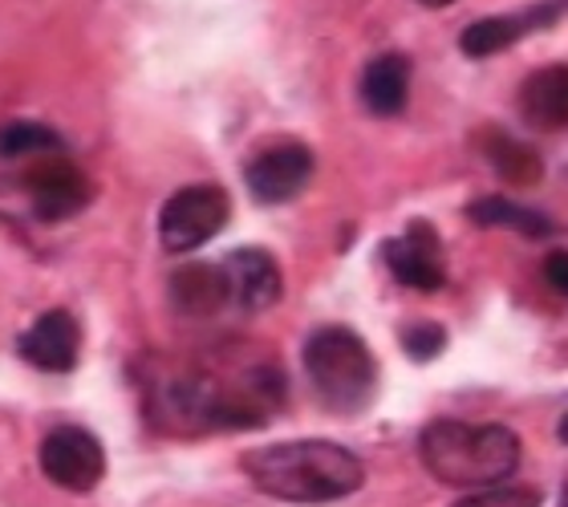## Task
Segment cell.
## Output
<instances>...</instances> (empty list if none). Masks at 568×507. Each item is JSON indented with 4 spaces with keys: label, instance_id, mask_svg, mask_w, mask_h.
<instances>
[{
    "label": "cell",
    "instance_id": "5",
    "mask_svg": "<svg viewBox=\"0 0 568 507\" xmlns=\"http://www.w3.org/2000/svg\"><path fill=\"white\" fill-rule=\"evenodd\" d=\"M41 471L49 484L65 491H94L98 479L106 475V450L85 426H58L41 443Z\"/></svg>",
    "mask_w": 568,
    "mask_h": 507
},
{
    "label": "cell",
    "instance_id": "22",
    "mask_svg": "<svg viewBox=\"0 0 568 507\" xmlns=\"http://www.w3.org/2000/svg\"><path fill=\"white\" fill-rule=\"evenodd\" d=\"M560 443H568V414L560 418Z\"/></svg>",
    "mask_w": 568,
    "mask_h": 507
},
{
    "label": "cell",
    "instance_id": "6",
    "mask_svg": "<svg viewBox=\"0 0 568 507\" xmlns=\"http://www.w3.org/2000/svg\"><path fill=\"white\" fill-rule=\"evenodd\" d=\"M24 191H29V203H33V215L37 220H45V224H61V220H70L78 215L90 203V179L70 163V159H45V163H37L29 175H24Z\"/></svg>",
    "mask_w": 568,
    "mask_h": 507
},
{
    "label": "cell",
    "instance_id": "1",
    "mask_svg": "<svg viewBox=\"0 0 568 507\" xmlns=\"http://www.w3.org/2000/svg\"><path fill=\"white\" fill-rule=\"evenodd\" d=\"M244 475L256 491L284 504H333L366 484V467L354 450L325 438L273 443L244 455Z\"/></svg>",
    "mask_w": 568,
    "mask_h": 507
},
{
    "label": "cell",
    "instance_id": "17",
    "mask_svg": "<svg viewBox=\"0 0 568 507\" xmlns=\"http://www.w3.org/2000/svg\"><path fill=\"white\" fill-rule=\"evenodd\" d=\"M61 134L45 122H9L0 126V154L4 159H37V154H58Z\"/></svg>",
    "mask_w": 568,
    "mask_h": 507
},
{
    "label": "cell",
    "instance_id": "13",
    "mask_svg": "<svg viewBox=\"0 0 568 507\" xmlns=\"http://www.w3.org/2000/svg\"><path fill=\"white\" fill-rule=\"evenodd\" d=\"M171 301L183 313H191V317H212L224 305H232L227 301L224 264H200V260H191V264L175 268V276H171Z\"/></svg>",
    "mask_w": 568,
    "mask_h": 507
},
{
    "label": "cell",
    "instance_id": "18",
    "mask_svg": "<svg viewBox=\"0 0 568 507\" xmlns=\"http://www.w3.org/2000/svg\"><path fill=\"white\" fill-rule=\"evenodd\" d=\"M450 507H540V487H479L471 496H463L459 504Z\"/></svg>",
    "mask_w": 568,
    "mask_h": 507
},
{
    "label": "cell",
    "instance_id": "21",
    "mask_svg": "<svg viewBox=\"0 0 568 507\" xmlns=\"http://www.w3.org/2000/svg\"><path fill=\"white\" fill-rule=\"evenodd\" d=\"M418 4H426V9H447L450 0H418Z\"/></svg>",
    "mask_w": 568,
    "mask_h": 507
},
{
    "label": "cell",
    "instance_id": "11",
    "mask_svg": "<svg viewBox=\"0 0 568 507\" xmlns=\"http://www.w3.org/2000/svg\"><path fill=\"white\" fill-rule=\"evenodd\" d=\"M78 354H82V329L70 313H45L29 325V333L21 337V357L29 366L45 369V374H65V369L78 366Z\"/></svg>",
    "mask_w": 568,
    "mask_h": 507
},
{
    "label": "cell",
    "instance_id": "19",
    "mask_svg": "<svg viewBox=\"0 0 568 507\" xmlns=\"http://www.w3.org/2000/svg\"><path fill=\"white\" fill-rule=\"evenodd\" d=\"M403 345H406V354L415 357V362H430V357L443 354L447 333H443V325H435V321H415V325L403 333Z\"/></svg>",
    "mask_w": 568,
    "mask_h": 507
},
{
    "label": "cell",
    "instance_id": "16",
    "mask_svg": "<svg viewBox=\"0 0 568 507\" xmlns=\"http://www.w3.org/2000/svg\"><path fill=\"white\" fill-rule=\"evenodd\" d=\"M471 215V224L479 227H511V232H524V236H548L552 227L540 212H528L520 203L504 200V195H484V200H475L467 207Z\"/></svg>",
    "mask_w": 568,
    "mask_h": 507
},
{
    "label": "cell",
    "instance_id": "23",
    "mask_svg": "<svg viewBox=\"0 0 568 507\" xmlns=\"http://www.w3.org/2000/svg\"><path fill=\"white\" fill-rule=\"evenodd\" d=\"M560 507H568V487H565V491H560Z\"/></svg>",
    "mask_w": 568,
    "mask_h": 507
},
{
    "label": "cell",
    "instance_id": "4",
    "mask_svg": "<svg viewBox=\"0 0 568 507\" xmlns=\"http://www.w3.org/2000/svg\"><path fill=\"white\" fill-rule=\"evenodd\" d=\"M227 215H232V200L224 187H212V183L183 187L159 212V240L166 252H195L212 236H220Z\"/></svg>",
    "mask_w": 568,
    "mask_h": 507
},
{
    "label": "cell",
    "instance_id": "10",
    "mask_svg": "<svg viewBox=\"0 0 568 507\" xmlns=\"http://www.w3.org/2000/svg\"><path fill=\"white\" fill-rule=\"evenodd\" d=\"M227 281V301L244 313H264L281 301V268L264 249H236L232 256L220 260Z\"/></svg>",
    "mask_w": 568,
    "mask_h": 507
},
{
    "label": "cell",
    "instance_id": "7",
    "mask_svg": "<svg viewBox=\"0 0 568 507\" xmlns=\"http://www.w3.org/2000/svg\"><path fill=\"white\" fill-rule=\"evenodd\" d=\"M382 256H386V268L394 272V281L406 284V288L438 293L443 281H447L443 244H438L435 227L423 224V220H415L398 240H386V244H382Z\"/></svg>",
    "mask_w": 568,
    "mask_h": 507
},
{
    "label": "cell",
    "instance_id": "2",
    "mask_svg": "<svg viewBox=\"0 0 568 507\" xmlns=\"http://www.w3.org/2000/svg\"><path fill=\"white\" fill-rule=\"evenodd\" d=\"M418 459L438 484L491 487L520 467V438L499 423L438 418L418 435Z\"/></svg>",
    "mask_w": 568,
    "mask_h": 507
},
{
    "label": "cell",
    "instance_id": "9",
    "mask_svg": "<svg viewBox=\"0 0 568 507\" xmlns=\"http://www.w3.org/2000/svg\"><path fill=\"white\" fill-rule=\"evenodd\" d=\"M565 0H540V4H532V9L524 12H508V17H484V21H475L463 29L459 45L467 58H496V53H504V49H511L516 41H524V37L540 33V29H548V24H557L560 17H565Z\"/></svg>",
    "mask_w": 568,
    "mask_h": 507
},
{
    "label": "cell",
    "instance_id": "14",
    "mask_svg": "<svg viewBox=\"0 0 568 507\" xmlns=\"http://www.w3.org/2000/svg\"><path fill=\"white\" fill-rule=\"evenodd\" d=\"M406 98H410V61L403 53H386V58L369 61L366 78H362V102L374 114L390 119V114H403Z\"/></svg>",
    "mask_w": 568,
    "mask_h": 507
},
{
    "label": "cell",
    "instance_id": "15",
    "mask_svg": "<svg viewBox=\"0 0 568 507\" xmlns=\"http://www.w3.org/2000/svg\"><path fill=\"white\" fill-rule=\"evenodd\" d=\"M479 146H484L491 171H496L499 179H508L511 187H532V183H540V175H545L540 154L524 139L508 134V130H484Z\"/></svg>",
    "mask_w": 568,
    "mask_h": 507
},
{
    "label": "cell",
    "instance_id": "3",
    "mask_svg": "<svg viewBox=\"0 0 568 507\" xmlns=\"http://www.w3.org/2000/svg\"><path fill=\"white\" fill-rule=\"evenodd\" d=\"M305 374L333 414H357L374 402L378 362L369 345L345 325H321L305 342Z\"/></svg>",
    "mask_w": 568,
    "mask_h": 507
},
{
    "label": "cell",
    "instance_id": "20",
    "mask_svg": "<svg viewBox=\"0 0 568 507\" xmlns=\"http://www.w3.org/2000/svg\"><path fill=\"white\" fill-rule=\"evenodd\" d=\"M545 276L557 293L568 296V252H552V256L545 260Z\"/></svg>",
    "mask_w": 568,
    "mask_h": 507
},
{
    "label": "cell",
    "instance_id": "8",
    "mask_svg": "<svg viewBox=\"0 0 568 507\" xmlns=\"http://www.w3.org/2000/svg\"><path fill=\"white\" fill-rule=\"evenodd\" d=\"M313 179V151L301 142H276L261 151L244 171V183L261 203H288L308 187Z\"/></svg>",
    "mask_w": 568,
    "mask_h": 507
},
{
    "label": "cell",
    "instance_id": "12",
    "mask_svg": "<svg viewBox=\"0 0 568 507\" xmlns=\"http://www.w3.org/2000/svg\"><path fill=\"white\" fill-rule=\"evenodd\" d=\"M520 114L536 130H565L568 126V65H545L524 78L520 85Z\"/></svg>",
    "mask_w": 568,
    "mask_h": 507
}]
</instances>
